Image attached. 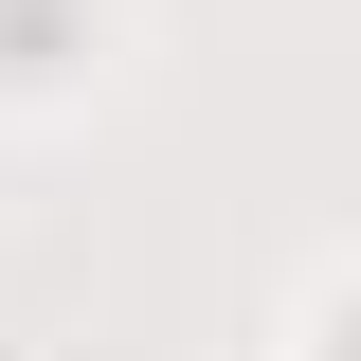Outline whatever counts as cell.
Returning a JSON list of instances; mask_svg holds the SVG:
<instances>
[{
    "label": "cell",
    "instance_id": "obj_1",
    "mask_svg": "<svg viewBox=\"0 0 361 361\" xmlns=\"http://www.w3.org/2000/svg\"><path fill=\"white\" fill-rule=\"evenodd\" d=\"M343 361H361V307H343Z\"/></svg>",
    "mask_w": 361,
    "mask_h": 361
}]
</instances>
